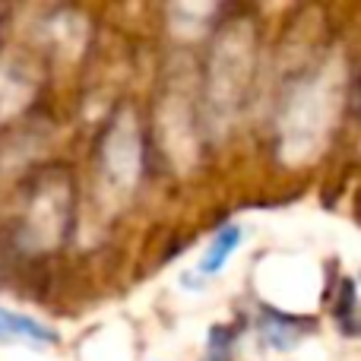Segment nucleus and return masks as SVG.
I'll use <instances>...</instances> for the list:
<instances>
[{
	"instance_id": "f257e3e1",
	"label": "nucleus",
	"mask_w": 361,
	"mask_h": 361,
	"mask_svg": "<svg viewBox=\"0 0 361 361\" xmlns=\"http://www.w3.org/2000/svg\"><path fill=\"white\" fill-rule=\"evenodd\" d=\"M0 343H29V345H51L57 343V333L25 314L0 307Z\"/></svg>"
},
{
	"instance_id": "f03ea898",
	"label": "nucleus",
	"mask_w": 361,
	"mask_h": 361,
	"mask_svg": "<svg viewBox=\"0 0 361 361\" xmlns=\"http://www.w3.org/2000/svg\"><path fill=\"white\" fill-rule=\"evenodd\" d=\"M238 244H241V228H238V225H225V228L212 238V244H209V250H206L200 269H203V273H209V276L219 273V269L228 263V257L238 250Z\"/></svg>"
}]
</instances>
